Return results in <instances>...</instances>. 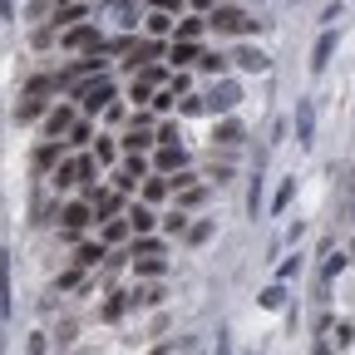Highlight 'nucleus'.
I'll return each mask as SVG.
<instances>
[{"label":"nucleus","mask_w":355,"mask_h":355,"mask_svg":"<svg viewBox=\"0 0 355 355\" xmlns=\"http://www.w3.org/2000/svg\"><path fill=\"white\" fill-rule=\"evenodd\" d=\"M247 207H252V217L261 212V178H257V183H252V193H247Z\"/></svg>","instance_id":"nucleus-44"},{"label":"nucleus","mask_w":355,"mask_h":355,"mask_svg":"<svg viewBox=\"0 0 355 355\" xmlns=\"http://www.w3.org/2000/svg\"><path fill=\"white\" fill-rule=\"evenodd\" d=\"M291 277H301V252L286 257V261H282V272H277V282H291Z\"/></svg>","instance_id":"nucleus-36"},{"label":"nucleus","mask_w":355,"mask_h":355,"mask_svg":"<svg viewBox=\"0 0 355 355\" xmlns=\"http://www.w3.org/2000/svg\"><path fill=\"white\" fill-rule=\"evenodd\" d=\"M163 55V44L158 40H133L128 50H123V69H139V64H153Z\"/></svg>","instance_id":"nucleus-9"},{"label":"nucleus","mask_w":355,"mask_h":355,"mask_svg":"<svg viewBox=\"0 0 355 355\" xmlns=\"http://www.w3.org/2000/svg\"><path fill=\"white\" fill-rule=\"evenodd\" d=\"M79 277H84V272H79V266H74V272H64V277L55 282V291H74V286H79Z\"/></svg>","instance_id":"nucleus-41"},{"label":"nucleus","mask_w":355,"mask_h":355,"mask_svg":"<svg viewBox=\"0 0 355 355\" xmlns=\"http://www.w3.org/2000/svg\"><path fill=\"white\" fill-rule=\"evenodd\" d=\"M311 139H316V104L301 99V104H296V144L311 148Z\"/></svg>","instance_id":"nucleus-13"},{"label":"nucleus","mask_w":355,"mask_h":355,"mask_svg":"<svg viewBox=\"0 0 355 355\" xmlns=\"http://www.w3.org/2000/svg\"><path fill=\"white\" fill-rule=\"evenodd\" d=\"M202 69H207V74H222V69H227V60H222V55H202Z\"/></svg>","instance_id":"nucleus-43"},{"label":"nucleus","mask_w":355,"mask_h":355,"mask_svg":"<svg viewBox=\"0 0 355 355\" xmlns=\"http://www.w3.org/2000/svg\"><path fill=\"white\" fill-rule=\"evenodd\" d=\"M84 202H89V212H94V222H109V217H119L123 193H119V188H89Z\"/></svg>","instance_id":"nucleus-5"},{"label":"nucleus","mask_w":355,"mask_h":355,"mask_svg":"<svg viewBox=\"0 0 355 355\" xmlns=\"http://www.w3.org/2000/svg\"><path fill=\"white\" fill-rule=\"evenodd\" d=\"M207 25H212L217 35H247V30H252V15L237 10V6H217V10L207 15Z\"/></svg>","instance_id":"nucleus-4"},{"label":"nucleus","mask_w":355,"mask_h":355,"mask_svg":"<svg viewBox=\"0 0 355 355\" xmlns=\"http://www.w3.org/2000/svg\"><path fill=\"white\" fill-rule=\"evenodd\" d=\"M109 104H114V79H109V74L79 84V109H84V119H89V114H99V109H109Z\"/></svg>","instance_id":"nucleus-2"},{"label":"nucleus","mask_w":355,"mask_h":355,"mask_svg":"<svg viewBox=\"0 0 355 355\" xmlns=\"http://www.w3.org/2000/svg\"><path fill=\"white\" fill-rule=\"evenodd\" d=\"M60 44L64 50H74V55H94V50H104V35L94 30V25H69V30H60Z\"/></svg>","instance_id":"nucleus-3"},{"label":"nucleus","mask_w":355,"mask_h":355,"mask_svg":"<svg viewBox=\"0 0 355 355\" xmlns=\"http://www.w3.org/2000/svg\"><path fill=\"white\" fill-rule=\"evenodd\" d=\"M158 222H163V232H168V237H183V232H188V212H183V207H173V212L158 217Z\"/></svg>","instance_id":"nucleus-27"},{"label":"nucleus","mask_w":355,"mask_h":355,"mask_svg":"<svg viewBox=\"0 0 355 355\" xmlns=\"http://www.w3.org/2000/svg\"><path fill=\"white\" fill-rule=\"evenodd\" d=\"M336 25H326L321 30V40H316V50H311V74H326V64H331V55H336Z\"/></svg>","instance_id":"nucleus-11"},{"label":"nucleus","mask_w":355,"mask_h":355,"mask_svg":"<svg viewBox=\"0 0 355 355\" xmlns=\"http://www.w3.org/2000/svg\"><path fill=\"white\" fill-rule=\"evenodd\" d=\"M89 133H94V128H89V119H74V128L64 133V144H69V148H84V144H89Z\"/></svg>","instance_id":"nucleus-29"},{"label":"nucleus","mask_w":355,"mask_h":355,"mask_svg":"<svg viewBox=\"0 0 355 355\" xmlns=\"http://www.w3.org/2000/svg\"><path fill=\"white\" fill-rule=\"evenodd\" d=\"M153 10H163V15H173V10H183V0H153Z\"/></svg>","instance_id":"nucleus-45"},{"label":"nucleus","mask_w":355,"mask_h":355,"mask_svg":"<svg viewBox=\"0 0 355 355\" xmlns=\"http://www.w3.org/2000/svg\"><path fill=\"white\" fill-rule=\"evenodd\" d=\"M237 64H242L247 74H266V64H272V60H266L261 50H252V44H247V50H237Z\"/></svg>","instance_id":"nucleus-24"},{"label":"nucleus","mask_w":355,"mask_h":355,"mask_svg":"<svg viewBox=\"0 0 355 355\" xmlns=\"http://www.w3.org/2000/svg\"><path fill=\"white\" fill-rule=\"evenodd\" d=\"M30 355H44V336H40V331L30 336Z\"/></svg>","instance_id":"nucleus-46"},{"label":"nucleus","mask_w":355,"mask_h":355,"mask_svg":"<svg viewBox=\"0 0 355 355\" xmlns=\"http://www.w3.org/2000/svg\"><path fill=\"white\" fill-rule=\"evenodd\" d=\"M237 104H242V89H237L232 79H222L212 94H207V109H212V114H232Z\"/></svg>","instance_id":"nucleus-10"},{"label":"nucleus","mask_w":355,"mask_h":355,"mask_svg":"<svg viewBox=\"0 0 355 355\" xmlns=\"http://www.w3.org/2000/svg\"><path fill=\"white\" fill-rule=\"evenodd\" d=\"M350 257H355V242H350Z\"/></svg>","instance_id":"nucleus-49"},{"label":"nucleus","mask_w":355,"mask_h":355,"mask_svg":"<svg viewBox=\"0 0 355 355\" xmlns=\"http://www.w3.org/2000/svg\"><path fill=\"white\" fill-rule=\"evenodd\" d=\"M128 99H139V104H153V89H148L144 79H133V89H128Z\"/></svg>","instance_id":"nucleus-39"},{"label":"nucleus","mask_w":355,"mask_h":355,"mask_svg":"<svg viewBox=\"0 0 355 355\" xmlns=\"http://www.w3.org/2000/svg\"><path fill=\"white\" fill-rule=\"evenodd\" d=\"M104 257H109L104 242H84V247L74 252V266H79V272H94V266H104Z\"/></svg>","instance_id":"nucleus-18"},{"label":"nucleus","mask_w":355,"mask_h":355,"mask_svg":"<svg viewBox=\"0 0 355 355\" xmlns=\"http://www.w3.org/2000/svg\"><path fill=\"white\" fill-rule=\"evenodd\" d=\"M217 355H227V331H217Z\"/></svg>","instance_id":"nucleus-48"},{"label":"nucleus","mask_w":355,"mask_h":355,"mask_svg":"<svg viewBox=\"0 0 355 355\" xmlns=\"http://www.w3.org/2000/svg\"><path fill=\"white\" fill-rule=\"evenodd\" d=\"M123 311H128V296H114V301L104 306V321H119V316H123Z\"/></svg>","instance_id":"nucleus-38"},{"label":"nucleus","mask_w":355,"mask_h":355,"mask_svg":"<svg viewBox=\"0 0 355 355\" xmlns=\"http://www.w3.org/2000/svg\"><path fill=\"white\" fill-rule=\"evenodd\" d=\"M94 173H99L94 153H89V158L79 153V158H64V163H60V168L50 173V183H55V188L64 193V188H79V183H89V178H94Z\"/></svg>","instance_id":"nucleus-1"},{"label":"nucleus","mask_w":355,"mask_h":355,"mask_svg":"<svg viewBox=\"0 0 355 355\" xmlns=\"http://www.w3.org/2000/svg\"><path fill=\"white\" fill-rule=\"evenodd\" d=\"M123 173L133 178V183H139V178H148V163H144V158H128V163H123Z\"/></svg>","instance_id":"nucleus-40"},{"label":"nucleus","mask_w":355,"mask_h":355,"mask_svg":"<svg viewBox=\"0 0 355 355\" xmlns=\"http://www.w3.org/2000/svg\"><path fill=\"white\" fill-rule=\"evenodd\" d=\"M212 144H222V148H237V144H242V123H237V119H222V123L212 128Z\"/></svg>","instance_id":"nucleus-20"},{"label":"nucleus","mask_w":355,"mask_h":355,"mask_svg":"<svg viewBox=\"0 0 355 355\" xmlns=\"http://www.w3.org/2000/svg\"><path fill=\"white\" fill-rule=\"evenodd\" d=\"M296 198V178H286V183L277 188V198H272V212H286V202Z\"/></svg>","instance_id":"nucleus-32"},{"label":"nucleus","mask_w":355,"mask_h":355,"mask_svg":"<svg viewBox=\"0 0 355 355\" xmlns=\"http://www.w3.org/2000/svg\"><path fill=\"white\" fill-rule=\"evenodd\" d=\"M261 306H266V311H282V306H286V286H282V282L266 286V291H261Z\"/></svg>","instance_id":"nucleus-31"},{"label":"nucleus","mask_w":355,"mask_h":355,"mask_svg":"<svg viewBox=\"0 0 355 355\" xmlns=\"http://www.w3.org/2000/svg\"><path fill=\"white\" fill-rule=\"evenodd\" d=\"M123 217H128V227H133V232H139V237L158 227V212H153V202H133V207H128Z\"/></svg>","instance_id":"nucleus-14"},{"label":"nucleus","mask_w":355,"mask_h":355,"mask_svg":"<svg viewBox=\"0 0 355 355\" xmlns=\"http://www.w3.org/2000/svg\"><path fill=\"white\" fill-rule=\"evenodd\" d=\"M133 266H139V277H163V257H139Z\"/></svg>","instance_id":"nucleus-35"},{"label":"nucleus","mask_w":355,"mask_h":355,"mask_svg":"<svg viewBox=\"0 0 355 355\" xmlns=\"http://www.w3.org/2000/svg\"><path fill=\"white\" fill-rule=\"evenodd\" d=\"M44 114H50V109H44V94H30V89H25V99L15 104V119H20V123H35V119H44Z\"/></svg>","instance_id":"nucleus-19"},{"label":"nucleus","mask_w":355,"mask_h":355,"mask_svg":"<svg viewBox=\"0 0 355 355\" xmlns=\"http://www.w3.org/2000/svg\"><path fill=\"white\" fill-rule=\"evenodd\" d=\"M345 261H350L345 252H331V257L321 261V291H326V286H331V282H336V277L345 272Z\"/></svg>","instance_id":"nucleus-22"},{"label":"nucleus","mask_w":355,"mask_h":355,"mask_svg":"<svg viewBox=\"0 0 355 355\" xmlns=\"http://www.w3.org/2000/svg\"><path fill=\"white\" fill-rule=\"evenodd\" d=\"M133 257H163V242H158L153 232H144V237H133Z\"/></svg>","instance_id":"nucleus-28"},{"label":"nucleus","mask_w":355,"mask_h":355,"mask_svg":"<svg viewBox=\"0 0 355 355\" xmlns=\"http://www.w3.org/2000/svg\"><path fill=\"white\" fill-rule=\"evenodd\" d=\"M128 306H163V286L153 282V286H133L128 291Z\"/></svg>","instance_id":"nucleus-23"},{"label":"nucleus","mask_w":355,"mask_h":355,"mask_svg":"<svg viewBox=\"0 0 355 355\" xmlns=\"http://www.w3.org/2000/svg\"><path fill=\"white\" fill-rule=\"evenodd\" d=\"M207 30V15H188V20H178V30H173V40H198Z\"/></svg>","instance_id":"nucleus-25"},{"label":"nucleus","mask_w":355,"mask_h":355,"mask_svg":"<svg viewBox=\"0 0 355 355\" xmlns=\"http://www.w3.org/2000/svg\"><path fill=\"white\" fill-rule=\"evenodd\" d=\"M74 119H79L74 104H55L50 114H44V139H64V133L74 128Z\"/></svg>","instance_id":"nucleus-6"},{"label":"nucleus","mask_w":355,"mask_h":355,"mask_svg":"<svg viewBox=\"0 0 355 355\" xmlns=\"http://www.w3.org/2000/svg\"><path fill=\"white\" fill-rule=\"evenodd\" d=\"M50 20H55V30H69V25L89 20V6H84V0H60V10H55Z\"/></svg>","instance_id":"nucleus-15"},{"label":"nucleus","mask_w":355,"mask_h":355,"mask_svg":"<svg viewBox=\"0 0 355 355\" xmlns=\"http://www.w3.org/2000/svg\"><path fill=\"white\" fill-rule=\"evenodd\" d=\"M114 158H119V148H114L109 139H99V144H94V163H114Z\"/></svg>","instance_id":"nucleus-37"},{"label":"nucleus","mask_w":355,"mask_h":355,"mask_svg":"<svg viewBox=\"0 0 355 355\" xmlns=\"http://www.w3.org/2000/svg\"><path fill=\"white\" fill-rule=\"evenodd\" d=\"M158 173L168 178V173H178V168H188V153H183V144H158Z\"/></svg>","instance_id":"nucleus-16"},{"label":"nucleus","mask_w":355,"mask_h":355,"mask_svg":"<svg viewBox=\"0 0 355 355\" xmlns=\"http://www.w3.org/2000/svg\"><path fill=\"white\" fill-rule=\"evenodd\" d=\"M173 198H178V207H183V212H188V207H198V202H202L207 193H202V183H193V188H178Z\"/></svg>","instance_id":"nucleus-30"},{"label":"nucleus","mask_w":355,"mask_h":355,"mask_svg":"<svg viewBox=\"0 0 355 355\" xmlns=\"http://www.w3.org/2000/svg\"><path fill=\"white\" fill-rule=\"evenodd\" d=\"M183 237H188L193 247H202V242L212 237V222H188V232H183Z\"/></svg>","instance_id":"nucleus-33"},{"label":"nucleus","mask_w":355,"mask_h":355,"mask_svg":"<svg viewBox=\"0 0 355 355\" xmlns=\"http://www.w3.org/2000/svg\"><path fill=\"white\" fill-rule=\"evenodd\" d=\"M89 222H94V212H89V202H69V207L60 212V232H64V237L74 242V237H79V232L89 227Z\"/></svg>","instance_id":"nucleus-7"},{"label":"nucleus","mask_w":355,"mask_h":355,"mask_svg":"<svg viewBox=\"0 0 355 355\" xmlns=\"http://www.w3.org/2000/svg\"><path fill=\"white\" fill-rule=\"evenodd\" d=\"M178 139H183V128H178V123H163L158 128V144H178Z\"/></svg>","instance_id":"nucleus-42"},{"label":"nucleus","mask_w":355,"mask_h":355,"mask_svg":"<svg viewBox=\"0 0 355 355\" xmlns=\"http://www.w3.org/2000/svg\"><path fill=\"white\" fill-rule=\"evenodd\" d=\"M10 10H15V0H0V20H10Z\"/></svg>","instance_id":"nucleus-47"},{"label":"nucleus","mask_w":355,"mask_h":355,"mask_svg":"<svg viewBox=\"0 0 355 355\" xmlns=\"http://www.w3.org/2000/svg\"><path fill=\"white\" fill-rule=\"evenodd\" d=\"M64 148H69L64 139H44V144L35 148V168H40V173H55V168L64 163Z\"/></svg>","instance_id":"nucleus-12"},{"label":"nucleus","mask_w":355,"mask_h":355,"mask_svg":"<svg viewBox=\"0 0 355 355\" xmlns=\"http://www.w3.org/2000/svg\"><path fill=\"white\" fill-rule=\"evenodd\" d=\"M173 188H168V178L158 173V178H144V202H163Z\"/></svg>","instance_id":"nucleus-26"},{"label":"nucleus","mask_w":355,"mask_h":355,"mask_svg":"<svg viewBox=\"0 0 355 355\" xmlns=\"http://www.w3.org/2000/svg\"><path fill=\"white\" fill-rule=\"evenodd\" d=\"M168 30H173V15H163V10H153V15H148V35L158 40V35H168Z\"/></svg>","instance_id":"nucleus-34"},{"label":"nucleus","mask_w":355,"mask_h":355,"mask_svg":"<svg viewBox=\"0 0 355 355\" xmlns=\"http://www.w3.org/2000/svg\"><path fill=\"white\" fill-rule=\"evenodd\" d=\"M128 232H133V227H128V217H109V222H104V237H99V242H104V247H119V242H123Z\"/></svg>","instance_id":"nucleus-21"},{"label":"nucleus","mask_w":355,"mask_h":355,"mask_svg":"<svg viewBox=\"0 0 355 355\" xmlns=\"http://www.w3.org/2000/svg\"><path fill=\"white\" fill-rule=\"evenodd\" d=\"M168 60H173L178 69H188V64L202 60V50H198V40H173V44H168Z\"/></svg>","instance_id":"nucleus-17"},{"label":"nucleus","mask_w":355,"mask_h":355,"mask_svg":"<svg viewBox=\"0 0 355 355\" xmlns=\"http://www.w3.org/2000/svg\"><path fill=\"white\" fill-rule=\"evenodd\" d=\"M158 139H153V133H148V114L139 109V114H133V123H128V133H123V148L128 153H144V148H153Z\"/></svg>","instance_id":"nucleus-8"}]
</instances>
